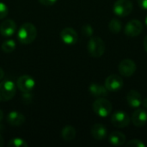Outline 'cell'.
<instances>
[{
  "label": "cell",
  "mask_w": 147,
  "mask_h": 147,
  "mask_svg": "<svg viewBox=\"0 0 147 147\" xmlns=\"http://www.w3.org/2000/svg\"><path fill=\"white\" fill-rule=\"evenodd\" d=\"M131 120L135 127H141L147 122V112L145 109H139L133 113Z\"/></svg>",
  "instance_id": "obj_13"
},
{
  "label": "cell",
  "mask_w": 147,
  "mask_h": 147,
  "mask_svg": "<svg viewBox=\"0 0 147 147\" xmlns=\"http://www.w3.org/2000/svg\"><path fill=\"white\" fill-rule=\"evenodd\" d=\"M90 93L96 97H102L108 96V90L105 86H102L99 84H91L89 87Z\"/></svg>",
  "instance_id": "obj_17"
},
{
  "label": "cell",
  "mask_w": 147,
  "mask_h": 147,
  "mask_svg": "<svg viewBox=\"0 0 147 147\" xmlns=\"http://www.w3.org/2000/svg\"><path fill=\"white\" fill-rule=\"evenodd\" d=\"M109 28L111 33L118 34L122 29V23L118 19H112L109 23Z\"/></svg>",
  "instance_id": "obj_20"
},
{
  "label": "cell",
  "mask_w": 147,
  "mask_h": 147,
  "mask_svg": "<svg viewBox=\"0 0 147 147\" xmlns=\"http://www.w3.org/2000/svg\"><path fill=\"white\" fill-rule=\"evenodd\" d=\"M143 31V24L140 21L134 19L129 21L126 26L124 32L129 37H136L140 35Z\"/></svg>",
  "instance_id": "obj_9"
},
{
  "label": "cell",
  "mask_w": 147,
  "mask_h": 147,
  "mask_svg": "<svg viewBox=\"0 0 147 147\" xmlns=\"http://www.w3.org/2000/svg\"><path fill=\"white\" fill-rule=\"evenodd\" d=\"M61 40L65 45H74L77 43L78 36L76 30L72 28H65L59 34Z\"/></svg>",
  "instance_id": "obj_11"
},
{
  "label": "cell",
  "mask_w": 147,
  "mask_h": 147,
  "mask_svg": "<svg viewBox=\"0 0 147 147\" xmlns=\"http://www.w3.org/2000/svg\"><path fill=\"white\" fill-rule=\"evenodd\" d=\"M16 47V41L14 40H7L3 42L2 44V49L4 53H12L15 51Z\"/></svg>",
  "instance_id": "obj_21"
},
{
  "label": "cell",
  "mask_w": 147,
  "mask_h": 147,
  "mask_svg": "<svg viewBox=\"0 0 147 147\" xmlns=\"http://www.w3.org/2000/svg\"><path fill=\"white\" fill-rule=\"evenodd\" d=\"M3 77H4V71H3V70L0 67V80H1Z\"/></svg>",
  "instance_id": "obj_31"
},
{
  "label": "cell",
  "mask_w": 147,
  "mask_h": 147,
  "mask_svg": "<svg viewBox=\"0 0 147 147\" xmlns=\"http://www.w3.org/2000/svg\"><path fill=\"white\" fill-rule=\"evenodd\" d=\"M93 28L89 25V24H85L82 27V34L85 36V37H91L93 34Z\"/></svg>",
  "instance_id": "obj_23"
},
{
  "label": "cell",
  "mask_w": 147,
  "mask_h": 147,
  "mask_svg": "<svg viewBox=\"0 0 147 147\" xmlns=\"http://www.w3.org/2000/svg\"><path fill=\"white\" fill-rule=\"evenodd\" d=\"M104 85L109 91L115 92L120 90L123 86L122 78L116 74H112L105 79Z\"/></svg>",
  "instance_id": "obj_10"
},
{
  "label": "cell",
  "mask_w": 147,
  "mask_h": 147,
  "mask_svg": "<svg viewBox=\"0 0 147 147\" xmlns=\"http://www.w3.org/2000/svg\"><path fill=\"white\" fill-rule=\"evenodd\" d=\"M141 104L143 105V107H144L145 109H147V98L142 100V103H141Z\"/></svg>",
  "instance_id": "obj_28"
},
{
  "label": "cell",
  "mask_w": 147,
  "mask_h": 147,
  "mask_svg": "<svg viewBox=\"0 0 147 147\" xmlns=\"http://www.w3.org/2000/svg\"><path fill=\"white\" fill-rule=\"evenodd\" d=\"M6 120L10 126L19 127L25 122V116L18 111H10L8 114Z\"/></svg>",
  "instance_id": "obj_14"
},
{
  "label": "cell",
  "mask_w": 147,
  "mask_h": 147,
  "mask_svg": "<svg viewBox=\"0 0 147 147\" xmlns=\"http://www.w3.org/2000/svg\"><path fill=\"white\" fill-rule=\"evenodd\" d=\"M109 140L111 145L115 146H121L126 142V136L121 132H113L109 137Z\"/></svg>",
  "instance_id": "obj_18"
},
{
  "label": "cell",
  "mask_w": 147,
  "mask_h": 147,
  "mask_svg": "<svg viewBox=\"0 0 147 147\" xmlns=\"http://www.w3.org/2000/svg\"><path fill=\"white\" fill-rule=\"evenodd\" d=\"M8 12H9L8 6L4 3L0 2V20L3 19L8 15Z\"/></svg>",
  "instance_id": "obj_24"
},
{
  "label": "cell",
  "mask_w": 147,
  "mask_h": 147,
  "mask_svg": "<svg viewBox=\"0 0 147 147\" xmlns=\"http://www.w3.org/2000/svg\"><path fill=\"white\" fill-rule=\"evenodd\" d=\"M3 144H4L3 138V136L1 135V134H0V147L3 146Z\"/></svg>",
  "instance_id": "obj_30"
},
{
  "label": "cell",
  "mask_w": 147,
  "mask_h": 147,
  "mask_svg": "<svg viewBox=\"0 0 147 147\" xmlns=\"http://www.w3.org/2000/svg\"><path fill=\"white\" fill-rule=\"evenodd\" d=\"M38 1L45 6H51L55 4L58 0H38Z\"/></svg>",
  "instance_id": "obj_26"
},
{
  "label": "cell",
  "mask_w": 147,
  "mask_h": 147,
  "mask_svg": "<svg viewBox=\"0 0 147 147\" xmlns=\"http://www.w3.org/2000/svg\"><path fill=\"white\" fill-rule=\"evenodd\" d=\"M127 102L130 107L139 108L142 103V96L137 90H132L127 95Z\"/></svg>",
  "instance_id": "obj_15"
},
{
  "label": "cell",
  "mask_w": 147,
  "mask_h": 147,
  "mask_svg": "<svg viewBox=\"0 0 147 147\" xmlns=\"http://www.w3.org/2000/svg\"><path fill=\"white\" fill-rule=\"evenodd\" d=\"M144 47H145V50L146 51L147 53V35L144 39Z\"/></svg>",
  "instance_id": "obj_29"
},
{
  "label": "cell",
  "mask_w": 147,
  "mask_h": 147,
  "mask_svg": "<svg viewBox=\"0 0 147 147\" xmlns=\"http://www.w3.org/2000/svg\"><path fill=\"white\" fill-rule=\"evenodd\" d=\"M37 36V29L36 27L31 22L23 23L17 32V39L18 40L24 45H28L32 43Z\"/></svg>",
  "instance_id": "obj_1"
},
{
  "label": "cell",
  "mask_w": 147,
  "mask_h": 147,
  "mask_svg": "<svg viewBox=\"0 0 147 147\" xmlns=\"http://www.w3.org/2000/svg\"><path fill=\"white\" fill-rule=\"evenodd\" d=\"M88 52L93 58L101 57L105 52V43L104 41L98 36L91 37L87 45Z\"/></svg>",
  "instance_id": "obj_3"
},
{
  "label": "cell",
  "mask_w": 147,
  "mask_h": 147,
  "mask_svg": "<svg viewBox=\"0 0 147 147\" xmlns=\"http://www.w3.org/2000/svg\"><path fill=\"white\" fill-rule=\"evenodd\" d=\"M35 86L34 79L28 75L21 76L16 82V87L23 93H30Z\"/></svg>",
  "instance_id": "obj_6"
},
{
  "label": "cell",
  "mask_w": 147,
  "mask_h": 147,
  "mask_svg": "<svg viewBox=\"0 0 147 147\" xmlns=\"http://www.w3.org/2000/svg\"><path fill=\"white\" fill-rule=\"evenodd\" d=\"M119 72L121 76L129 78L132 77L136 71V64L134 60L129 59H125L119 64L118 66Z\"/></svg>",
  "instance_id": "obj_8"
},
{
  "label": "cell",
  "mask_w": 147,
  "mask_h": 147,
  "mask_svg": "<svg viewBox=\"0 0 147 147\" xmlns=\"http://www.w3.org/2000/svg\"><path fill=\"white\" fill-rule=\"evenodd\" d=\"M3 111L0 109V123H1V121L3 120Z\"/></svg>",
  "instance_id": "obj_32"
},
{
  "label": "cell",
  "mask_w": 147,
  "mask_h": 147,
  "mask_svg": "<svg viewBox=\"0 0 147 147\" xmlns=\"http://www.w3.org/2000/svg\"><path fill=\"white\" fill-rule=\"evenodd\" d=\"M16 30V24L13 20L7 19L0 24V34L3 37H11Z\"/></svg>",
  "instance_id": "obj_12"
},
{
  "label": "cell",
  "mask_w": 147,
  "mask_h": 147,
  "mask_svg": "<svg viewBox=\"0 0 147 147\" xmlns=\"http://www.w3.org/2000/svg\"><path fill=\"white\" fill-rule=\"evenodd\" d=\"M108 130L102 124H95L91 128V135L96 140H102L106 138Z\"/></svg>",
  "instance_id": "obj_16"
},
{
  "label": "cell",
  "mask_w": 147,
  "mask_h": 147,
  "mask_svg": "<svg viewBox=\"0 0 147 147\" xmlns=\"http://www.w3.org/2000/svg\"><path fill=\"white\" fill-rule=\"evenodd\" d=\"M61 136L65 141H71L76 137V129L72 126H65L61 131Z\"/></svg>",
  "instance_id": "obj_19"
},
{
  "label": "cell",
  "mask_w": 147,
  "mask_h": 147,
  "mask_svg": "<svg viewBox=\"0 0 147 147\" xmlns=\"http://www.w3.org/2000/svg\"><path fill=\"white\" fill-rule=\"evenodd\" d=\"M114 13L120 17H125L133 11V3L130 0H117L113 6Z\"/></svg>",
  "instance_id": "obj_5"
},
{
  "label": "cell",
  "mask_w": 147,
  "mask_h": 147,
  "mask_svg": "<svg viewBox=\"0 0 147 147\" xmlns=\"http://www.w3.org/2000/svg\"><path fill=\"white\" fill-rule=\"evenodd\" d=\"M146 26H147V16H146Z\"/></svg>",
  "instance_id": "obj_33"
},
{
  "label": "cell",
  "mask_w": 147,
  "mask_h": 147,
  "mask_svg": "<svg viewBox=\"0 0 147 147\" xmlns=\"http://www.w3.org/2000/svg\"><path fill=\"white\" fill-rule=\"evenodd\" d=\"M94 112L100 117H107L112 111V103L104 98L96 99L93 103Z\"/></svg>",
  "instance_id": "obj_4"
},
{
  "label": "cell",
  "mask_w": 147,
  "mask_h": 147,
  "mask_svg": "<svg viewBox=\"0 0 147 147\" xmlns=\"http://www.w3.org/2000/svg\"><path fill=\"white\" fill-rule=\"evenodd\" d=\"M131 119L124 111H116L111 116V123L118 128H124L130 123Z\"/></svg>",
  "instance_id": "obj_7"
},
{
  "label": "cell",
  "mask_w": 147,
  "mask_h": 147,
  "mask_svg": "<svg viewBox=\"0 0 147 147\" xmlns=\"http://www.w3.org/2000/svg\"><path fill=\"white\" fill-rule=\"evenodd\" d=\"M9 147H28V143L21 138H14L8 143Z\"/></svg>",
  "instance_id": "obj_22"
},
{
  "label": "cell",
  "mask_w": 147,
  "mask_h": 147,
  "mask_svg": "<svg viewBox=\"0 0 147 147\" xmlns=\"http://www.w3.org/2000/svg\"><path fill=\"white\" fill-rule=\"evenodd\" d=\"M138 3L141 9L147 10V0H138Z\"/></svg>",
  "instance_id": "obj_27"
},
{
  "label": "cell",
  "mask_w": 147,
  "mask_h": 147,
  "mask_svg": "<svg viewBox=\"0 0 147 147\" xmlns=\"http://www.w3.org/2000/svg\"><path fill=\"white\" fill-rule=\"evenodd\" d=\"M127 146H134V147H146V145L140 140H132L127 143Z\"/></svg>",
  "instance_id": "obj_25"
},
{
  "label": "cell",
  "mask_w": 147,
  "mask_h": 147,
  "mask_svg": "<svg viewBox=\"0 0 147 147\" xmlns=\"http://www.w3.org/2000/svg\"><path fill=\"white\" fill-rule=\"evenodd\" d=\"M16 84L11 79H6L0 83V102L11 100L16 95Z\"/></svg>",
  "instance_id": "obj_2"
}]
</instances>
